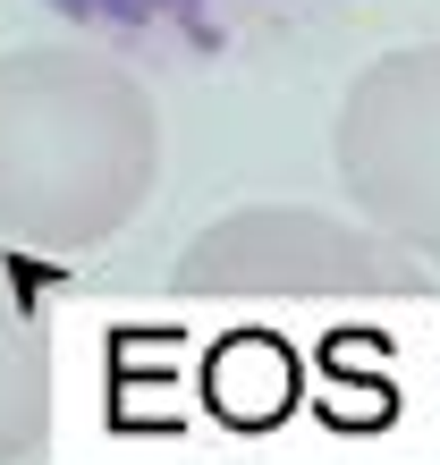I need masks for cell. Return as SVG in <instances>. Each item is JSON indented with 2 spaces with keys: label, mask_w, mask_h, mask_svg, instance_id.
<instances>
[{
  "label": "cell",
  "mask_w": 440,
  "mask_h": 465,
  "mask_svg": "<svg viewBox=\"0 0 440 465\" xmlns=\"http://www.w3.org/2000/svg\"><path fill=\"white\" fill-rule=\"evenodd\" d=\"M424 288H432V271L406 245H390L355 212H314V203L220 212L186 237V254L170 271L178 305H204L263 347L339 339L373 305H415Z\"/></svg>",
  "instance_id": "7a4b0ae2"
},
{
  "label": "cell",
  "mask_w": 440,
  "mask_h": 465,
  "mask_svg": "<svg viewBox=\"0 0 440 465\" xmlns=\"http://www.w3.org/2000/svg\"><path fill=\"white\" fill-rule=\"evenodd\" d=\"M51 440V322L43 288L0 245V465H25Z\"/></svg>",
  "instance_id": "277c9868"
},
{
  "label": "cell",
  "mask_w": 440,
  "mask_h": 465,
  "mask_svg": "<svg viewBox=\"0 0 440 465\" xmlns=\"http://www.w3.org/2000/svg\"><path fill=\"white\" fill-rule=\"evenodd\" d=\"M330 170L355 221L440 271V43H398L355 68L330 119Z\"/></svg>",
  "instance_id": "3957f363"
},
{
  "label": "cell",
  "mask_w": 440,
  "mask_h": 465,
  "mask_svg": "<svg viewBox=\"0 0 440 465\" xmlns=\"http://www.w3.org/2000/svg\"><path fill=\"white\" fill-rule=\"evenodd\" d=\"M161 186V111L127 60L85 43L0 51V237L17 254H102Z\"/></svg>",
  "instance_id": "6da1fadb"
},
{
  "label": "cell",
  "mask_w": 440,
  "mask_h": 465,
  "mask_svg": "<svg viewBox=\"0 0 440 465\" xmlns=\"http://www.w3.org/2000/svg\"><path fill=\"white\" fill-rule=\"evenodd\" d=\"M68 25H85L102 43H153L170 35L186 51H212L220 25H229V0H51Z\"/></svg>",
  "instance_id": "5b68a950"
}]
</instances>
